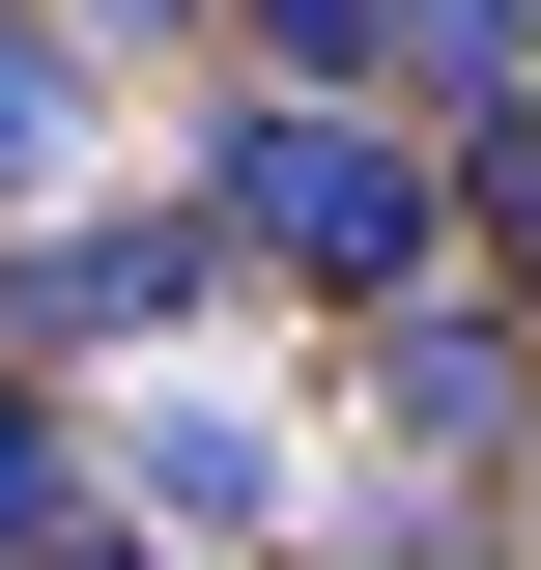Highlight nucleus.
<instances>
[{
    "instance_id": "nucleus-9",
    "label": "nucleus",
    "mask_w": 541,
    "mask_h": 570,
    "mask_svg": "<svg viewBox=\"0 0 541 570\" xmlns=\"http://www.w3.org/2000/svg\"><path fill=\"white\" fill-rule=\"evenodd\" d=\"M456 200H484V228L541 257V86H513V115H456Z\"/></svg>"
},
{
    "instance_id": "nucleus-12",
    "label": "nucleus",
    "mask_w": 541,
    "mask_h": 570,
    "mask_svg": "<svg viewBox=\"0 0 541 570\" xmlns=\"http://www.w3.org/2000/svg\"><path fill=\"white\" fill-rule=\"evenodd\" d=\"M0 371H29V343H0Z\"/></svg>"
},
{
    "instance_id": "nucleus-6",
    "label": "nucleus",
    "mask_w": 541,
    "mask_h": 570,
    "mask_svg": "<svg viewBox=\"0 0 541 570\" xmlns=\"http://www.w3.org/2000/svg\"><path fill=\"white\" fill-rule=\"evenodd\" d=\"M58 171H86V29H58V0H0V228L58 200Z\"/></svg>"
},
{
    "instance_id": "nucleus-8",
    "label": "nucleus",
    "mask_w": 541,
    "mask_h": 570,
    "mask_svg": "<svg viewBox=\"0 0 541 570\" xmlns=\"http://www.w3.org/2000/svg\"><path fill=\"white\" fill-rule=\"evenodd\" d=\"M257 29V86H400V0H228Z\"/></svg>"
},
{
    "instance_id": "nucleus-7",
    "label": "nucleus",
    "mask_w": 541,
    "mask_h": 570,
    "mask_svg": "<svg viewBox=\"0 0 541 570\" xmlns=\"http://www.w3.org/2000/svg\"><path fill=\"white\" fill-rule=\"evenodd\" d=\"M400 86H427V115H513V86H541V0H400Z\"/></svg>"
},
{
    "instance_id": "nucleus-2",
    "label": "nucleus",
    "mask_w": 541,
    "mask_h": 570,
    "mask_svg": "<svg viewBox=\"0 0 541 570\" xmlns=\"http://www.w3.org/2000/svg\"><path fill=\"white\" fill-rule=\"evenodd\" d=\"M200 314H228V228H200V200L0 228V343H200Z\"/></svg>"
},
{
    "instance_id": "nucleus-5",
    "label": "nucleus",
    "mask_w": 541,
    "mask_h": 570,
    "mask_svg": "<svg viewBox=\"0 0 541 570\" xmlns=\"http://www.w3.org/2000/svg\"><path fill=\"white\" fill-rule=\"evenodd\" d=\"M58 542H115V428H58L0 371V570H58Z\"/></svg>"
},
{
    "instance_id": "nucleus-11",
    "label": "nucleus",
    "mask_w": 541,
    "mask_h": 570,
    "mask_svg": "<svg viewBox=\"0 0 541 570\" xmlns=\"http://www.w3.org/2000/svg\"><path fill=\"white\" fill-rule=\"evenodd\" d=\"M58 570H142V542H58Z\"/></svg>"
},
{
    "instance_id": "nucleus-3",
    "label": "nucleus",
    "mask_w": 541,
    "mask_h": 570,
    "mask_svg": "<svg viewBox=\"0 0 541 570\" xmlns=\"http://www.w3.org/2000/svg\"><path fill=\"white\" fill-rule=\"evenodd\" d=\"M371 400H400V456H513V428H541V371H513V314L400 285V314H371Z\"/></svg>"
},
{
    "instance_id": "nucleus-10",
    "label": "nucleus",
    "mask_w": 541,
    "mask_h": 570,
    "mask_svg": "<svg viewBox=\"0 0 541 570\" xmlns=\"http://www.w3.org/2000/svg\"><path fill=\"white\" fill-rule=\"evenodd\" d=\"M58 29H86V58H115V29H200V0H58Z\"/></svg>"
},
{
    "instance_id": "nucleus-1",
    "label": "nucleus",
    "mask_w": 541,
    "mask_h": 570,
    "mask_svg": "<svg viewBox=\"0 0 541 570\" xmlns=\"http://www.w3.org/2000/svg\"><path fill=\"white\" fill-rule=\"evenodd\" d=\"M200 228H228V285H342V314H400V285L456 257V142H427L400 86H228Z\"/></svg>"
},
{
    "instance_id": "nucleus-4",
    "label": "nucleus",
    "mask_w": 541,
    "mask_h": 570,
    "mask_svg": "<svg viewBox=\"0 0 541 570\" xmlns=\"http://www.w3.org/2000/svg\"><path fill=\"white\" fill-rule=\"evenodd\" d=\"M115 485L171 513V542H228V513H285V428H257V400H200V371H171V400H115Z\"/></svg>"
}]
</instances>
